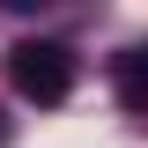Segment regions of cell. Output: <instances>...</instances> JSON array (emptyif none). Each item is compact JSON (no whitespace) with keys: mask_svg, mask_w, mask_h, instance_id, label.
<instances>
[{"mask_svg":"<svg viewBox=\"0 0 148 148\" xmlns=\"http://www.w3.org/2000/svg\"><path fill=\"white\" fill-rule=\"evenodd\" d=\"M74 52L59 45V37H22L15 52H8V82H15L22 104H67L74 96Z\"/></svg>","mask_w":148,"mask_h":148,"instance_id":"1","label":"cell"},{"mask_svg":"<svg viewBox=\"0 0 148 148\" xmlns=\"http://www.w3.org/2000/svg\"><path fill=\"white\" fill-rule=\"evenodd\" d=\"M111 89H119V104H133V111H148V37L119 52V67H111Z\"/></svg>","mask_w":148,"mask_h":148,"instance_id":"2","label":"cell"},{"mask_svg":"<svg viewBox=\"0 0 148 148\" xmlns=\"http://www.w3.org/2000/svg\"><path fill=\"white\" fill-rule=\"evenodd\" d=\"M0 148H8V119H0Z\"/></svg>","mask_w":148,"mask_h":148,"instance_id":"3","label":"cell"}]
</instances>
